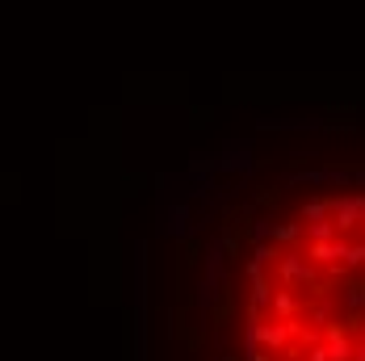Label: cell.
Returning a JSON list of instances; mask_svg holds the SVG:
<instances>
[{"instance_id": "1", "label": "cell", "mask_w": 365, "mask_h": 361, "mask_svg": "<svg viewBox=\"0 0 365 361\" xmlns=\"http://www.w3.org/2000/svg\"><path fill=\"white\" fill-rule=\"evenodd\" d=\"M357 223H365V198L361 193L331 198V227H336V235H340V231H353Z\"/></svg>"}, {"instance_id": "2", "label": "cell", "mask_w": 365, "mask_h": 361, "mask_svg": "<svg viewBox=\"0 0 365 361\" xmlns=\"http://www.w3.org/2000/svg\"><path fill=\"white\" fill-rule=\"evenodd\" d=\"M215 168H222V173H252V156H248V147H231V151H222V160H215Z\"/></svg>"}, {"instance_id": "3", "label": "cell", "mask_w": 365, "mask_h": 361, "mask_svg": "<svg viewBox=\"0 0 365 361\" xmlns=\"http://www.w3.org/2000/svg\"><path fill=\"white\" fill-rule=\"evenodd\" d=\"M302 218H311V223H324V218H331V202H324V198L307 202V206H302Z\"/></svg>"}]
</instances>
